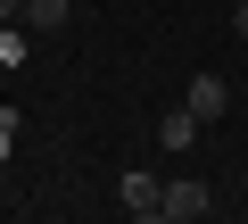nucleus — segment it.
Returning a JSON list of instances; mask_svg holds the SVG:
<instances>
[{
  "label": "nucleus",
  "mask_w": 248,
  "mask_h": 224,
  "mask_svg": "<svg viewBox=\"0 0 248 224\" xmlns=\"http://www.w3.org/2000/svg\"><path fill=\"white\" fill-rule=\"evenodd\" d=\"M116 199H124V216H141V224H157V216H166V183H157L149 166L124 174V183H116Z\"/></svg>",
  "instance_id": "1"
},
{
  "label": "nucleus",
  "mask_w": 248,
  "mask_h": 224,
  "mask_svg": "<svg viewBox=\"0 0 248 224\" xmlns=\"http://www.w3.org/2000/svg\"><path fill=\"white\" fill-rule=\"evenodd\" d=\"M182 100H190V117H199V125H223V117H232V83H223V75H190Z\"/></svg>",
  "instance_id": "2"
},
{
  "label": "nucleus",
  "mask_w": 248,
  "mask_h": 224,
  "mask_svg": "<svg viewBox=\"0 0 248 224\" xmlns=\"http://www.w3.org/2000/svg\"><path fill=\"white\" fill-rule=\"evenodd\" d=\"M207 207H215V191H207V183H190V174H182V183H166V224H199Z\"/></svg>",
  "instance_id": "3"
},
{
  "label": "nucleus",
  "mask_w": 248,
  "mask_h": 224,
  "mask_svg": "<svg viewBox=\"0 0 248 224\" xmlns=\"http://www.w3.org/2000/svg\"><path fill=\"white\" fill-rule=\"evenodd\" d=\"M199 133H207V125L190 117V100H182V108H166V117H157V141H166V150H190Z\"/></svg>",
  "instance_id": "4"
},
{
  "label": "nucleus",
  "mask_w": 248,
  "mask_h": 224,
  "mask_svg": "<svg viewBox=\"0 0 248 224\" xmlns=\"http://www.w3.org/2000/svg\"><path fill=\"white\" fill-rule=\"evenodd\" d=\"M17 9H25L33 34H58V25H66V0H17Z\"/></svg>",
  "instance_id": "5"
},
{
  "label": "nucleus",
  "mask_w": 248,
  "mask_h": 224,
  "mask_svg": "<svg viewBox=\"0 0 248 224\" xmlns=\"http://www.w3.org/2000/svg\"><path fill=\"white\" fill-rule=\"evenodd\" d=\"M9 141H17V117L0 108V166H9Z\"/></svg>",
  "instance_id": "6"
},
{
  "label": "nucleus",
  "mask_w": 248,
  "mask_h": 224,
  "mask_svg": "<svg viewBox=\"0 0 248 224\" xmlns=\"http://www.w3.org/2000/svg\"><path fill=\"white\" fill-rule=\"evenodd\" d=\"M232 34H240V42H248V0H232Z\"/></svg>",
  "instance_id": "7"
}]
</instances>
